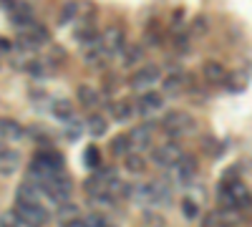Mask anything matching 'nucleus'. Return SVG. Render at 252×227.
Returning <instances> with one entry per match:
<instances>
[{
	"instance_id": "obj_1",
	"label": "nucleus",
	"mask_w": 252,
	"mask_h": 227,
	"mask_svg": "<svg viewBox=\"0 0 252 227\" xmlns=\"http://www.w3.org/2000/svg\"><path fill=\"white\" fill-rule=\"evenodd\" d=\"M194 119L184 114V111H172V114H166L161 119V129L169 134L172 139H179V136H187V134H192L194 131Z\"/></svg>"
},
{
	"instance_id": "obj_2",
	"label": "nucleus",
	"mask_w": 252,
	"mask_h": 227,
	"mask_svg": "<svg viewBox=\"0 0 252 227\" xmlns=\"http://www.w3.org/2000/svg\"><path fill=\"white\" fill-rule=\"evenodd\" d=\"M43 187H46V195L53 199V202H68L71 199V192H73V182L71 177H66L63 172L53 174L48 182H43Z\"/></svg>"
},
{
	"instance_id": "obj_3",
	"label": "nucleus",
	"mask_w": 252,
	"mask_h": 227,
	"mask_svg": "<svg viewBox=\"0 0 252 227\" xmlns=\"http://www.w3.org/2000/svg\"><path fill=\"white\" fill-rule=\"evenodd\" d=\"M184 157V152H182V147L177 141H166V144H159V147L152 152V159H154V164H159V167H164V169H174L177 164H179V159Z\"/></svg>"
},
{
	"instance_id": "obj_4",
	"label": "nucleus",
	"mask_w": 252,
	"mask_h": 227,
	"mask_svg": "<svg viewBox=\"0 0 252 227\" xmlns=\"http://www.w3.org/2000/svg\"><path fill=\"white\" fill-rule=\"evenodd\" d=\"M15 210L31 227H43L48 222V210L40 202H15Z\"/></svg>"
},
{
	"instance_id": "obj_5",
	"label": "nucleus",
	"mask_w": 252,
	"mask_h": 227,
	"mask_svg": "<svg viewBox=\"0 0 252 227\" xmlns=\"http://www.w3.org/2000/svg\"><path fill=\"white\" fill-rule=\"evenodd\" d=\"M159 78H161V68L159 66H144V68H136L134 76H131V86L139 89V91H149L159 84Z\"/></svg>"
},
{
	"instance_id": "obj_6",
	"label": "nucleus",
	"mask_w": 252,
	"mask_h": 227,
	"mask_svg": "<svg viewBox=\"0 0 252 227\" xmlns=\"http://www.w3.org/2000/svg\"><path fill=\"white\" fill-rule=\"evenodd\" d=\"M98 43H101V48L106 51L109 56H119V53L124 51V46H126L124 31H121V28H109L106 33L98 35Z\"/></svg>"
},
{
	"instance_id": "obj_7",
	"label": "nucleus",
	"mask_w": 252,
	"mask_h": 227,
	"mask_svg": "<svg viewBox=\"0 0 252 227\" xmlns=\"http://www.w3.org/2000/svg\"><path fill=\"white\" fill-rule=\"evenodd\" d=\"M152 139H154V131H152V127H146V124L134 127L131 134H129V141H131V149L134 152H146V149L152 147Z\"/></svg>"
},
{
	"instance_id": "obj_8",
	"label": "nucleus",
	"mask_w": 252,
	"mask_h": 227,
	"mask_svg": "<svg viewBox=\"0 0 252 227\" xmlns=\"http://www.w3.org/2000/svg\"><path fill=\"white\" fill-rule=\"evenodd\" d=\"M159 109H161V96H159L157 91H144L141 98L136 101V111H139L141 116H152V114H157Z\"/></svg>"
},
{
	"instance_id": "obj_9",
	"label": "nucleus",
	"mask_w": 252,
	"mask_h": 227,
	"mask_svg": "<svg viewBox=\"0 0 252 227\" xmlns=\"http://www.w3.org/2000/svg\"><path fill=\"white\" fill-rule=\"evenodd\" d=\"M20 167V154L15 149H0V174L10 177Z\"/></svg>"
},
{
	"instance_id": "obj_10",
	"label": "nucleus",
	"mask_w": 252,
	"mask_h": 227,
	"mask_svg": "<svg viewBox=\"0 0 252 227\" xmlns=\"http://www.w3.org/2000/svg\"><path fill=\"white\" fill-rule=\"evenodd\" d=\"M0 136H3L5 141H18V139L26 136V131H23V127H20L18 121H13V119H0Z\"/></svg>"
},
{
	"instance_id": "obj_11",
	"label": "nucleus",
	"mask_w": 252,
	"mask_h": 227,
	"mask_svg": "<svg viewBox=\"0 0 252 227\" xmlns=\"http://www.w3.org/2000/svg\"><path fill=\"white\" fill-rule=\"evenodd\" d=\"M76 96H78V101H81V106H86V109H96L98 101H101L98 91H96L94 86H89V84H81V86L76 89Z\"/></svg>"
},
{
	"instance_id": "obj_12",
	"label": "nucleus",
	"mask_w": 252,
	"mask_h": 227,
	"mask_svg": "<svg viewBox=\"0 0 252 227\" xmlns=\"http://www.w3.org/2000/svg\"><path fill=\"white\" fill-rule=\"evenodd\" d=\"M202 71H204V78L209 84H224L227 81V68L222 64H215V61H207Z\"/></svg>"
},
{
	"instance_id": "obj_13",
	"label": "nucleus",
	"mask_w": 252,
	"mask_h": 227,
	"mask_svg": "<svg viewBox=\"0 0 252 227\" xmlns=\"http://www.w3.org/2000/svg\"><path fill=\"white\" fill-rule=\"evenodd\" d=\"M174 169H177V177H179L182 182L194 179V177H197V159H194V157H182Z\"/></svg>"
},
{
	"instance_id": "obj_14",
	"label": "nucleus",
	"mask_w": 252,
	"mask_h": 227,
	"mask_svg": "<svg viewBox=\"0 0 252 227\" xmlns=\"http://www.w3.org/2000/svg\"><path fill=\"white\" fill-rule=\"evenodd\" d=\"M124 167L129 174H144L146 172V159L141 157V152H129L124 157Z\"/></svg>"
},
{
	"instance_id": "obj_15",
	"label": "nucleus",
	"mask_w": 252,
	"mask_h": 227,
	"mask_svg": "<svg viewBox=\"0 0 252 227\" xmlns=\"http://www.w3.org/2000/svg\"><path fill=\"white\" fill-rule=\"evenodd\" d=\"M10 20H13L15 26H20V28L31 26V20H33V8H31V5H13V8H10Z\"/></svg>"
},
{
	"instance_id": "obj_16",
	"label": "nucleus",
	"mask_w": 252,
	"mask_h": 227,
	"mask_svg": "<svg viewBox=\"0 0 252 227\" xmlns=\"http://www.w3.org/2000/svg\"><path fill=\"white\" fill-rule=\"evenodd\" d=\"M106 129H109V121L103 119V116H98V114H91V116H89L86 131H89L91 136H103V134H106Z\"/></svg>"
},
{
	"instance_id": "obj_17",
	"label": "nucleus",
	"mask_w": 252,
	"mask_h": 227,
	"mask_svg": "<svg viewBox=\"0 0 252 227\" xmlns=\"http://www.w3.org/2000/svg\"><path fill=\"white\" fill-rule=\"evenodd\" d=\"M131 152V141H129V134H119L111 139V154L114 157H126Z\"/></svg>"
},
{
	"instance_id": "obj_18",
	"label": "nucleus",
	"mask_w": 252,
	"mask_h": 227,
	"mask_svg": "<svg viewBox=\"0 0 252 227\" xmlns=\"http://www.w3.org/2000/svg\"><path fill=\"white\" fill-rule=\"evenodd\" d=\"M121 58H124V66H136L144 58V48L141 46H124Z\"/></svg>"
},
{
	"instance_id": "obj_19",
	"label": "nucleus",
	"mask_w": 252,
	"mask_h": 227,
	"mask_svg": "<svg viewBox=\"0 0 252 227\" xmlns=\"http://www.w3.org/2000/svg\"><path fill=\"white\" fill-rule=\"evenodd\" d=\"M38 187L35 184H20L15 192V202H38Z\"/></svg>"
},
{
	"instance_id": "obj_20",
	"label": "nucleus",
	"mask_w": 252,
	"mask_h": 227,
	"mask_svg": "<svg viewBox=\"0 0 252 227\" xmlns=\"http://www.w3.org/2000/svg\"><path fill=\"white\" fill-rule=\"evenodd\" d=\"M58 220H61V225H68V222L78 220V207H76V204H68V202H61Z\"/></svg>"
},
{
	"instance_id": "obj_21",
	"label": "nucleus",
	"mask_w": 252,
	"mask_h": 227,
	"mask_svg": "<svg viewBox=\"0 0 252 227\" xmlns=\"http://www.w3.org/2000/svg\"><path fill=\"white\" fill-rule=\"evenodd\" d=\"M131 114H134V109H131L129 101H116V104L111 106V116H114L116 121H126Z\"/></svg>"
},
{
	"instance_id": "obj_22",
	"label": "nucleus",
	"mask_w": 252,
	"mask_h": 227,
	"mask_svg": "<svg viewBox=\"0 0 252 227\" xmlns=\"http://www.w3.org/2000/svg\"><path fill=\"white\" fill-rule=\"evenodd\" d=\"M23 225V217L18 215V210H5L0 215V227H20Z\"/></svg>"
},
{
	"instance_id": "obj_23",
	"label": "nucleus",
	"mask_w": 252,
	"mask_h": 227,
	"mask_svg": "<svg viewBox=\"0 0 252 227\" xmlns=\"http://www.w3.org/2000/svg\"><path fill=\"white\" fill-rule=\"evenodd\" d=\"M53 114H56L58 119H73V109H71V104H68V101H63V98L53 101Z\"/></svg>"
},
{
	"instance_id": "obj_24",
	"label": "nucleus",
	"mask_w": 252,
	"mask_h": 227,
	"mask_svg": "<svg viewBox=\"0 0 252 227\" xmlns=\"http://www.w3.org/2000/svg\"><path fill=\"white\" fill-rule=\"evenodd\" d=\"M182 86H184V81H182L179 73H174V76H169V78L164 81V91H166V94H179Z\"/></svg>"
},
{
	"instance_id": "obj_25",
	"label": "nucleus",
	"mask_w": 252,
	"mask_h": 227,
	"mask_svg": "<svg viewBox=\"0 0 252 227\" xmlns=\"http://www.w3.org/2000/svg\"><path fill=\"white\" fill-rule=\"evenodd\" d=\"M83 162H86L91 169H98V167H101V154H98V149H96V147H89L86 154H83Z\"/></svg>"
},
{
	"instance_id": "obj_26",
	"label": "nucleus",
	"mask_w": 252,
	"mask_h": 227,
	"mask_svg": "<svg viewBox=\"0 0 252 227\" xmlns=\"http://www.w3.org/2000/svg\"><path fill=\"white\" fill-rule=\"evenodd\" d=\"M182 215H184L187 220H197V217H199V207H197V202L184 199V202H182Z\"/></svg>"
},
{
	"instance_id": "obj_27",
	"label": "nucleus",
	"mask_w": 252,
	"mask_h": 227,
	"mask_svg": "<svg viewBox=\"0 0 252 227\" xmlns=\"http://www.w3.org/2000/svg\"><path fill=\"white\" fill-rule=\"evenodd\" d=\"M202 227H229L227 225V220L220 215V210L217 212H212V215H207V220H204V225Z\"/></svg>"
},
{
	"instance_id": "obj_28",
	"label": "nucleus",
	"mask_w": 252,
	"mask_h": 227,
	"mask_svg": "<svg viewBox=\"0 0 252 227\" xmlns=\"http://www.w3.org/2000/svg\"><path fill=\"white\" fill-rule=\"evenodd\" d=\"M78 5H81V3H66V5H63V13H61V23H68L71 18H76V15H78Z\"/></svg>"
},
{
	"instance_id": "obj_29",
	"label": "nucleus",
	"mask_w": 252,
	"mask_h": 227,
	"mask_svg": "<svg viewBox=\"0 0 252 227\" xmlns=\"http://www.w3.org/2000/svg\"><path fill=\"white\" fill-rule=\"evenodd\" d=\"M86 225H89V227H114L111 222H106L101 215H91V217L86 220Z\"/></svg>"
},
{
	"instance_id": "obj_30",
	"label": "nucleus",
	"mask_w": 252,
	"mask_h": 227,
	"mask_svg": "<svg viewBox=\"0 0 252 227\" xmlns=\"http://www.w3.org/2000/svg\"><path fill=\"white\" fill-rule=\"evenodd\" d=\"M202 147H204V152H207V154H215V157L220 154L217 141H215V139H204V141H202Z\"/></svg>"
},
{
	"instance_id": "obj_31",
	"label": "nucleus",
	"mask_w": 252,
	"mask_h": 227,
	"mask_svg": "<svg viewBox=\"0 0 252 227\" xmlns=\"http://www.w3.org/2000/svg\"><path fill=\"white\" fill-rule=\"evenodd\" d=\"M66 136H68L71 141H76V139L81 136V127H78V124H73V127H71V129L66 131Z\"/></svg>"
},
{
	"instance_id": "obj_32",
	"label": "nucleus",
	"mask_w": 252,
	"mask_h": 227,
	"mask_svg": "<svg viewBox=\"0 0 252 227\" xmlns=\"http://www.w3.org/2000/svg\"><path fill=\"white\" fill-rule=\"evenodd\" d=\"M197 33H204V18L197 20Z\"/></svg>"
}]
</instances>
